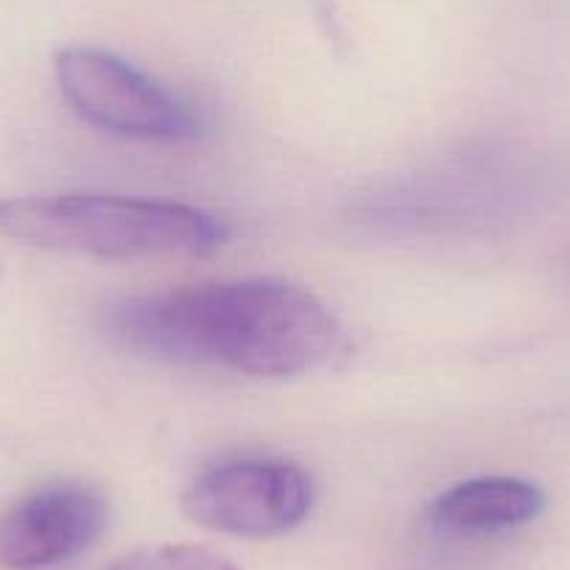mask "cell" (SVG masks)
<instances>
[{
    "mask_svg": "<svg viewBox=\"0 0 570 570\" xmlns=\"http://www.w3.org/2000/svg\"><path fill=\"white\" fill-rule=\"evenodd\" d=\"M53 73L70 109L109 135L183 142L202 131L188 104L112 51L62 48L53 57Z\"/></svg>",
    "mask_w": 570,
    "mask_h": 570,
    "instance_id": "3957f363",
    "label": "cell"
},
{
    "mask_svg": "<svg viewBox=\"0 0 570 570\" xmlns=\"http://www.w3.org/2000/svg\"><path fill=\"white\" fill-rule=\"evenodd\" d=\"M314 484L285 459L244 456L202 470L183 495V512L205 529L233 537H277L311 512Z\"/></svg>",
    "mask_w": 570,
    "mask_h": 570,
    "instance_id": "277c9868",
    "label": "cell"
},
{
    "mask_svg": "<svg viewBox=\"0 0 570 570\" xmlns=\"http://www.w3.org/2000/svg\"><path fill=\"white\" fill-rule=\"evenodd\" d=\"M0 235L107 263L202 261L229 244L227 224L202 207L112 194L0 199Z\"/></svg>",
    "mask_w": 570,
    "mask_h": 570,
    "instance_id": "7a4b0ae2",
    "label": "cell"
},
{
    "mask_svg": "<svg viewBox=\"0 0 570 570\" xmlns=\"http://www.w3.org/2000/svg\"><path fill=\"white\" fill-rule=\"evenodd\" d=\"M107 570H238L224 553L207 546H151L115 559Z\"/></svg>",
    "mask_w": 570,
    "mask_h": 570,
    "instance_id": "52a82bcc",
    "label": "cell"
},
{
    "mask_svg": "<svg viewBox=\"0 0 570 570\" xmlns=\"http://www.w3.org/2000/svg\"><path fill=\"white\" fill-rule=\"evenodd\" d=\"M107 327L142 358L277 381L325 370L344 347L342 325L316 294L272 277L120 299L109 308Z\"/></svg>",
    "mask_w": 570,
    "mask_h": 570,
    "instance_id": "6da1fadb",
    "label": "cell"
},
{
    "mask_svg": "<svg viewBox=\"0 0 570 570\" xmlns=\"http://www.w3.org/2000/svg\"><path fill=\"white\" fill-rule=\"evenodd\" d=\"M546 509V492L512 475H484L453 484L428 509L440 537H487L520 529Z\"/></svg>",
    "mask_w": 570,
    "mask_h": 570,
    "instance_id": "8992f818",
    "label": "cell"
},
{
    "mask_svg": "<svg viewBox=\"0 0 570 570\" xmlns=\"http://www.w3.org/2000/svg\"><path fill=\"white\" fill-rule=\"evenodd\" d=\"M109 503L81 481L37 487L0 514V564L46 570L85 553L104 534Z\"/></svg>",
    "mask_w": 570,
    "mask_h": 570,
    "instance_id": "5b68a950",
    "label": "cell"
}]
</instances>
